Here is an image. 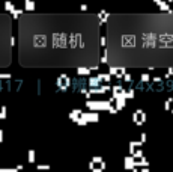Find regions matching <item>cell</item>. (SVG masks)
I'll return each instance as SVG.
<instances>
[{"label":"cell","instance_id":"obj_1","mask_svg":"<svg viewBox=\"0 0 173 172\" xmlns=\"http://www.w3.org/2000/svg\"><path fill=\"white\" fill-rule=\"evenodd\" d=\"M133 119H134V122H136V124H139V125H140V124H143V122H145V113H143L142 110H137V112L134 113Z\"/></svg>","mask_w":173,"mask_h":172},{"label":"cell","instance_id":"obj_2","mask_svg":"<svg viewBox=\"0 0 173 172\" xmlns=\"http://www.w3.org/2000/svg\"><path fill=\"white\" fill-rule=\"evenodd\" d=\"M68 82H69V80H68V77H66L65 74H62V76L59 77V85H60V86H65V88H66V86H68Z\"/></svg>","mask_w":173,"mask_h":172},{"label":"cell","instance_id":"obj_3","mask_svg":"<svg viewBox=\"0 0 173 172\" xmlns=\"http://www.w3.org/2000/svg\"><path fill=\"white\" fill-rule=\"evenodd\" d=\"M134 165H136V163L133 162V159H131V157H127V159H125V168H127V169H131Z\"/></svg>","mask_w":173,"mask_h":172},{"label":"cell","instance_id":"obj_4","mask_svg":"<svg viewBox=\"0 0 173 172\" xmlns=\"http://www.w3.org/2000/svg\"><path fill=\"white\" fill-rule=\"evenodd\" d=\"M6 118V107H0V119H5Z\"/></svg>","mask_w":173,"mask_h":172},{"label":"cell","instance_id":"obj_5","mask_svg":"<svg viewBox=\"0 0 173 172\" xmlns=\"http://www.w3.org/2000/svg\"><path fill=\"white\" fill-rule=\"evenodd\" d=\"M36 169H39V171H47V169H50V166H48V165H38Z\"/></svg>","mask_w":173,"mask_h":172},{"label":"cell","instance_id":"obj_6","mask_svg":"<svg viewBox=\"0 0 173 172\" xmlns=\"http://www.w3.org/2000/svg\"><path fill=\"white\" fill-rule=\"evenodd\" d=\"M29 162H35V151H29Z\"/></svg>","mask_w":173,"mask_h":172},{"label":"cell","instance_id":"obj_7","mask_svg":"<svg viewBox=\"0 0 173 172\" xmlns=\"http://www.w3.org/2000/svg\"><path fill=\"white\" fill-rule=\"evenodd\" d=\"M5 9H6V11H14L12 3H6V5H5Z\"/></svg>","mask_w":173,"mask_h":172},{"label":"cell","instance_id":"obj_8","mask_svg":"<svg viewBox=\"0 0 173 172\" xmlns=\"http://www.w3.org/2000/svg\"><path fill=\"white\" fill-rule=\"evenodd\" d=\"M78 73H80V74H89V73H90V70H86V68H80V70H78Z\"/></svg>","mask_w":173,"mask_h":172},{"label":"cell","instance_id":"obj_9","mask_svg":"<svg viewBox=\"0 0 173 172\" xmlns=\"http://www.w3.org/2000/svg\"><path fill=\"white\" fill-rule=\"evenodd\" d=\"M26 8H27V9H33V3H29V2H27V3H26Z\"/></svg>","mask_w":173,"mask_h":172},{"label":"cell","instance_id":"obj_10","mask_svg":"<svg viewBox=\"0 0 173 172\" xmlns=\"http://www.w3.org/2000/svg\"><path fill=\"white\" fill-rule=\"evenodd\" d=\"M142 80H143V82L149 80V76H148V74H143V76H142Z\"/></svg>","mask_w":173,"mask_h":172},{"label":"cell","instance_id":"obj_11","mask_svg":"<svg viewBox=\"0 0 173 172\" xmlns=\"http://www.w3.org/2000/svg\"><path fill=\"white\" fill-rule=\"evenodd\" d=\"M0 79H11L9 74H0Z\"/></svg>","mask_w":173,"mask_h":172},{"label":"cell","instance_id":"obj_12","mask_svg":"<svg viewBox=\"0 0 173 172\" xmlns=\"http://www.w3.org/2000/svg\"><path fill=\"white\" fill-rule=\"evenodd\" d=\"M2 141H3V131L0 130V142H2Z\"/></svg>","mask_w":173,"mask_h":172}]
</instances>
